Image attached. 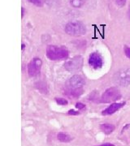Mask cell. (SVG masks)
<instances>
[{
	"label": "cell",
	"instance_id": "1",
	"mask_svg": "<svg viewBox=\"0 0 130 146\" xmlns=\"http://www.w3.org/2000/svg\"><path fill=\"white\" fill-rule=\"evenodd\" d=\"M68 50L64 47L48 46L47 48V56L52 61L65 59L68 57Z\"/></svg>",
	"mask_w": 130,
	"mask_h": 146
},
{
	"label": "cell",
	"instance_id": "2",
	"mask_svg": "<svg viewBox=\"0 0 130 146\" xmlns=\"http://www.w3.org/2000/svg\"><path fill=\"white\" fill-rule=\"evenodd\" d=\"M65 32L70 36H80L85 34L86 28L81 21H72L66 25Z\"/></svg>",
	"mask_w": 130,
	"mask_h": 146
},
{
	"label": "cell",
	"instance_id": "3",
	"mask_svg": "<svg viewBox=\"0 0 130 146\" xmlns=\"http://www.w3.org/2000/svg\"><path fill=\"white\" fill-rule=\"evenodd\" d=\"M120 98H121V95H120V90L116 87H111L107 89L103 94L100 102L103 103H109V102H112L119 100Z\"/></svg>",
	"mask_w": 130,
	"mask_h": 146
},
{
	"label": "cell",
	"instance_id": "4",
	"mask_svg": "<svg viewBox=\"0 0 130 146\" xmlns=\"http://www.w3.org/2000/svg\"><path fill=\"white\" fill-rule=\"evenodd\" d=\"M115 81L121 86H128L130 84V68H125L115 73Z\"/></svg>",
	"mask_w": 130,
	"mask_h": 146
},
{
	"label": "cell",
	"instance_id": "5",
	"mask_svg": "<svg viewBox=\"0 0 130 146\" xmlns=\"http://www.w3.org/2000/svg\"><path fill=\"white\" fill-rule=\"evenodd\" d=\"M82 64H83V58L80 55H77L67 60L64 63V68L70 72H77L79 70H81Z\"/></svg>",
	"mask_w": 130,
	"mask_h": 146
},
{
	"label": "cell",
	"instance_id": "6",
	"mask_svg": "<svg viewBox=\"0 0 130 146\" xmlns=\"http://www.w3.org/2000/svg\"><path fill=\"white\" fill-rule=\"evenodd\" d=\"M42 64V60L40 58H33L30 62V63L29 64V67H28L29 75L30 76H37L40 73Z\"/></svg>",
	"mask_w": 130,
	"mask_h": 146
},
{
	"label": "cell",
	"instance_id": "7",
	"mask_svg": "<svg viewBox=\"0 0 130 146\" xmlns=\"http://www.w3.org/2000/svg\"><path fill=\"white\" fill-rule=\"evenodd\" d=\"M89 64L94 69H99L103 66V58L98 52H93L89 57Z\"/></svg>",
	"mask_w": 130,
	"mask_h": 146
},
{
	"label": "cell",
	"instance_id": "8",
	"mask_svg": "<svg viewBox=\"0 0 130 146\" xmlns=\"http://www.w3.org/2000/svg\"><path fill=\"white\" fill-rule=\"evenodd\" d=\"M85 84V80L80 75H74L68 80L69 89H81Z\"/></svg>",
	"mask_w": 130,
	"mask_h": 146
},
{
	"label": "cell",
	"instance_id": "9",
	"mask_svg": "<svg viewBox=\"0 0 130 146\" xmlns=\"http://www.w3.org/2000/svg\"><path fill=\"white\" fill-rule=\"evenodd\" d=\"M125 105V102H120V103H112V104L109 106L107 108L103 110L102 114L103 115H112L115 113L117 110H119L120 108H122Z\"/></svg>",
	"mask_w": 130,
	"mask_h": 146
},
{
	"label": "cell",
	"instance_id": "10",
	"mask_svg": "<svg viewBox=\"0 0 130 146\" xmlns=\"http://www.w3.org/2000/svg\"><path fill=\"white\" fill-rule=\"evenodd\" d=\"M100 129L103 131L105 134H111L115 129V126L113 124H108V123H105L100 125Z\"/></svg>",
	"mask_w": 130,
	"mask_h": 146
},
{
	"label": "cell",
	"instance_id": "11",
	"mask_svg": "<svg viewBox=\"0 0 130 146\" xmlns=\"http://www.w3.org/2000/svg\"><path fill=\"white\" fill-rule=\"evenodd\" d=\"M57 137L59 141H61V142H65V143L69 142V141H71L73 140V138L71 136H69L68 134H67V133H64V132H59L58 134Z\"/></svg>",
	"mask_w": 130,
	"mask_h": 146
},
{
	"label": "cell",
	"instance_id": "12",
	"mask_svg": "<svg viewBox=\"0 0 130 146\" xmlns=\"http://www.w3.org/2000/svg\"><path fill=\"white\" fill-rule=\"evenodd\" d=\"M82 94H83V91L81 90V89H70L69 93L68 94L71 95L73 98H77Z\"/></svg>",
	"mask_w": 130,
	"mask_h": 146
},
{
	"label": "cell",
	"instance_id": "13",
	"mask_svg": "<svg viewBox=\"0 0 130 146\" xmlns=\"http://www.w3.org/2000/svg\"><path fill=\"white\" fill-rule=\"evenodd\" d=\"M70 3L74 7H80L83 5L84 0H70Z\"/></svg>",
	"mask_w": 130,
	"mask_h": 146
},
{
	"label": "cell",
	"instance_id": "14",
	"mask_svg": "<svg viewBox=\"0 0 130 146\" xmlns=\"http://www.w3.org/2000/svg\"><path fill=\"white\" fill-rule=\"evenodd\" d=\"M56 102L59 105H61V106H64V105L68 104V101L66 99H63V98H56Z\"/></svg>",
	"mask_w": 130,
	"mask_h": 146
},
{
	"label": "cell",
	"instance_id": "15",
	"mask_svg": "<svg viewBox=\"0 0 130 146\" xmlns=\"http://www.w3.org/2000/svg\"><path fill=\"white\" fill-rule=\"evenodd\" d=\"M115 2L116 5L118 6V7H124L125 5L127 0H115Z\"/></svg>",
	"mask_w": 130,
	"mask_h": 146
},
{
	"label": "cell",
	"instance_id": "16",
	"mask_svg": "<svg viewBox=\"0 0 130 146\" xmlns=\"http://www.w3.org/2000/svg\"><path fill=\"white\" fill-rule=\"evenodd\" d=\"M124 50H125V55L127 56V57L130 58V48L129 46H125V48H124Z\"/></svg>",
	"mask_w": 130,
	"mask_h": 146
},
{
	"label": "cell",
	"instance_id": "17",
	"mask_svg": "<svg viewBox=\"0 0 130 146\" xmlns=\"http://www.w3.org/2000/svg\"><path fill=\"white\" fill-rule=\"evenodd\" d=\"M68 115H77L80 114V112H79V111H76V110H68Z\"/></svg>",
	"mask_w": 130,
	"mask_h": 146
},
{
	"label": "cell",
	"instance_id": "18",
	"mask_svg": "<svg viewBox=\"0 0 130 146\" xmlns=\"http://www.w3.org/2000/svg\"><path fill=\"white\" fill-rule=\"evenodd\" d=\"M85 105L83 104V103H81V102H77V103L76 104V107H77V109H83V108H85Z\"/></svg>",
	"mask_w": 130,
	"mask_h": 146
},
{
	"label": "cell",
	"instance_id": "19",
	"mask_svg": "<svg viewBox=\"0 0 130 146\" xmlns=\"http://www.w3.org/2000/svg\"><path fill=\"white\" fill-rule=\"evenodd\" d=\"M29 1L36 5H41V0H29Z\"/></svg>",
	"mask_w": 130,
	"mask_h": 146
},
{
	"label": "cell",
	"instance_id": "20",
	"mask_svg": "<svg viewBox=\"0 0 130 146\" xmlns=\"http://www.w3.org/2000/svg\"><path fill=\"white\" fill-rule=\"evenodd\" d=\"M97 146H115L114 145H112L111 143H104V144H102L100 145H97Z\"/></svg>",
	"mask_w": 130,
	"mask_h": 146
},
{
	"label": "cell",
	"instance_id": "21",
	"mask_svg": "<svg viewBox=\"0 0 130 146\" xmlns=\"http://www.w3.org/2000/svg\"><path fill=\"white\" fill-rule=\"evenodd\" d=\"M128 16H129V18L130 19V7L129 8V11H128Z\"/></svg>",
	"mask_w": 130,
	"mask_h": 146
}]
</instances>
